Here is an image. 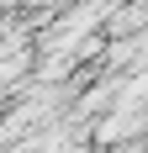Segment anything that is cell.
I'll list each match as a JSON object with an SVG mask.
<instances>
[{"instance_id":"obj_1","label":"cell","mask_w":148,"mask_h":153,"mask_svg":"<svg viewBox=\"0 0 148 153\" xmlns=\"http://www.w3.org/2000/svg\"><path fill=\"white\" fill-rule=\"evenodd\" d=\"M143 127H148V111L143 106H117L101 127H95V137L101 143H122V137H132V132H143Z\"/></svg>"}]
</instances>
